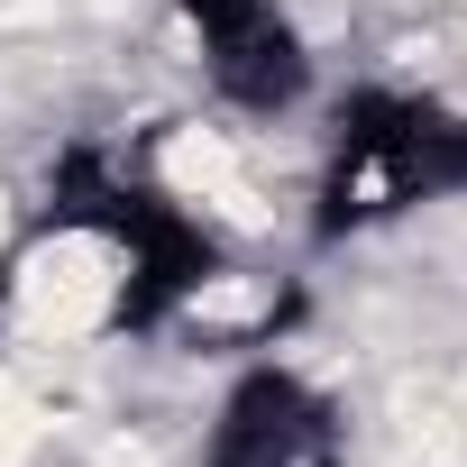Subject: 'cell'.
Masks as SVG:
<instances>
[{
	"label": "cell",
	"instance_id": "obj_1",
	"mask_svg": "<svg viewBox=\"0 0 467 467\" xmlns=\"http://www.w3.org/2000/svg\"><path fill=\"white\" fill-rule=\"evenodd\" d=\"M449 192H467V110L440 92L367 83L330 119V147L312 174V239L321 248L367 239V229H385L421 202H449Z\"/></svg>",
	"mask_w": 467,
	"mask_h": 467
},
{
	"label": "cell",
	"instance_id": "obj_2",
	"mask_svg": "<svg viewBox=\"0 0 467 467\" xmlns=\"http://www.w3.org/2000/svg\"><path fill=\"white\" fill-rule=\"evenodd\" d=\"M192 28V65L220 110L239 119H285L312 92V47L285 0H174Z\"/></svg>",
	"mask_w": 467,
	"mask_h": 467
},
{
	"label": "cell",
	"instance_id": "obj_3",
	"mask_svg": "<svg viewBox=\"0 0 467 467\" xmlns=\"http://www.w3.org/2000/svg\"><path fill=\"white\" fill-rule=\"evenodd\" d=\"M348 458V412L285 358H257L229 376L202 467H339Z\"/></svg>",
	"mask_w": 467,
	"mask_h": 467
}]
</instances>
